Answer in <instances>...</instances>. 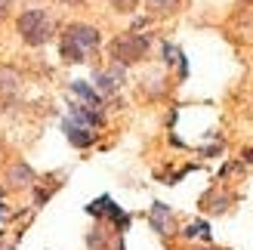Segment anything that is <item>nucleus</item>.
Wrapping results in <instances>:
<instances>
[{
	"mask_svg": "<svg viewBox=\"0 0 253 250\" xmlns=\"http://www.w3.org/2000/svg\"><path fill=\"white\" fill-rule=\"evenodd\" d=\"M99 43H102L99 28H93V25H86V22H71L59 37V56H62V62H68V65H78V62H86V56H90Z\"/></svg>",
	"mask_w": 253,
	"mask_h": 250,
	"instance_id": "f257e3e1",
	"label": "nucleus"
},
{
	"mask_svg": "<svg viewBox=\"0 0 253 250\" xmlns=\"http://www.w3.org/2000/svg\"><path fill=\"white\" fill-rule=\"evenodd\" d=\"M16 28H19V37L28 46H43V43H49V37H53V19H49L46 9L28 6V9L19 12Z\"/></svg>",
	"mask_w": 253,
	"mask_h": 250,
	"instance_id": "f03ea898",
	"label": "nucleus"
},
{
	"mask_svg": "<svg viewBox=\"0 0 253 250\" xmlns=\"http://www.w3.org/2000/svg\"><path fill=\"white\" fill-rule=\"evenodd\" d=\"M148 43H151V37L148 34H121V37H115L111 41V46H108V53H111V59H115V65H133V62H139V59H145V53H148Z\"/></svg>",
	"mask_w": 253,
	"mask_h": 250,
	"instance_id": "7ed1b4c3",
	"label": "nucleus"
},
{
	"mask_svg": "<svg viewBox=\"0 0 253 250\" xmlns=\"http://www.w3.org/2000/svg\"><path fill=\"white\" fill-rule=\"evenodd\" d=\"M148 222H151V229H155L158 235H173L176 232V219H173V210L167 207V204H151V213H148Z\"/></svg>",
	"mask_w": 253,
	"mask_h": 250,
	"instance_id": "20e7f679",
	"label": "nucleus"
},
{
	"mask_svg": "<svg viewBox=\"0 0 253 250\" xmlns=\"http://www.w3.org/2000/svg\"><path fill=\"white\" fill-rule=\"evenodd\" d=\"M93 81H96V86H99V96H111V93H118V86H121V81H124V68L121 65H111V68H105V71H96L93 74Z\"/></svg>",
	"mask_w": 253,
	"mask_h": 250,
	"instance_id": "39448f33",
	"label": "nucleus"
},
{
	"mask_svg": "<svg viewBox=\"0 0 253 250\" xmlns=\"http://www.w3.org/2000/svg\"><path fill=\"white\" fill-rule=\"evenodd\" d=\"M62 133H65V136H68V142H71V145H78V148L93 145V139H96V133H93V130L81 127V124H78V121H71V118L62 121Z\"/></svg>",
	"mask_w": 253,
	"mask_h": 250,
	"instance_id": "423d86ee",
	"label": "nucleus"
},
{
	"mask_svg": "<svg viewBox=\"0 0 253 250\" xmlns=\"http://www.w3.org/2000/svg\"><path fill=\"white\" fill-rule=\"evenodd\" d=\"M34 179H37L34 170L25 164V161H16V164L6 170V185H9V189H28Z\"/></svg>",
	"mask_w": 253,
	"mask_h": 250,
	"instance_id": "0eeeda50",
	"label": "nucleus"
},
{
	"mask_svg": "<svg viewBox=\"0 0 253 250\" xmlns=\"http://www.w3.org/2000/svg\"><path fill=\"white\" fill-rule=\"evenodd\" d=\"M201 207H204L207 213H225V210L232 207V195L213 189V192H207L204 198H201Z\"/></svg>",
	"mask_w": 253,
	"mask_h": 250,
	"instance_id": "6e6552de",
	"label": "nucleus"
},
{
	"mask_svg": "<svg viewBox=\"0 0 253 250\" xmlns=\"http://www.w3.org/2000/svg\"><path fill=\"white\" fill-rule=\"evenodd\" d=\"M22 90V78H19V71H12V68H0V93L3 96H12V93H19Z\"/></svg>",
	"mask_w": 253,
	"mask_h": 250,
	"instance_id": "1a4fd4ad",
	"label": "nucleus"
},
{
	"mask_svg": "<svg viewBox=\"0 0 253 250\" xmlns=\"http://www.w3.org/2000/svg\"><path fill=\"white\" fill-rule=\"evenodd\" d=\"M71 93H78L84 102H90V108H99V102H102V96H99L86 81H74V83H71Z\"/></svg>",
	"mask_w": 253,
	"mask_h": 250,
	"instance_id": "9d476101",
	"label": "nucleus"
},
{
	"mask_svg": "<svg viewBox=\"0 0 253 250\" xmlns=\"http://www.w3.org/2000/svg\"><path fill=\"white\" fill-rule=\"evenodd\" d=\"M182 235H185V238H204V241H210V229L204 226V222H192Z\"/></svg>",
	"mask_w": 253,
	"mask_h": 250,
	"instance_id": "9b49d317",
	"label": "nucleus"
},
{
	"mask_svg": "<svg viewBox=\"0 0 253 250\" xmlns=\"http://www.w3.org/2000/svg\"><path fill=\"white\" fill-rule=\"evenodd\" d=\"M176 3H179V0H145V6L151 12H173Z\"/></svg>",
	"mask_w": 253,
	"mask_h": 250,
	"instance_id": "f8f14e48",
	"label": "nucleus"
},
{
	"mask_svg": "<svg viewBox=\"0 0 253 250\" xmlns=\"http://www.w3.org/2000/svg\"><path fill=\"white\" fill-rule=\"evenodd\" d=\"M108 3L115 6L118 12H133V9H136V3H139V0H108Z\"/></svg>",
	"mask_w": 253,
	"mask_h": 250,
	"instance_id": "ddd939ff",
	"label": "nucleus"
},
{
	"mask_svg": "<svg viewBox=\"0 0 253 250\" xmlns=\"http://www.w3.org/2000/svg\"><path fill=\"white\" fill-rule=\"evenodd\" d=\"M12 3H16V0H0V19H6V16H9Z\"/></svg>",
	"mask_w": 253,
	"mask_h": 250,
	"instance_id": "4468645a",
	"label": "nucleus"
},
{
	"mask_svg": "<svg viewBox=\"0 0 253 250\" xmlns=\"http://www.w3.org/2000/svg\"><path fill=\"white\" fill-rule=\"evenodd\" d=\"M0 250H16V247H12L9 241H0Z\"/></svg>",
	"mask_w": 253,
	"mask_h": 250,
	"instance_id": "2eb2a0df",
	"label": "nucleus"
},
{
	"mask_svg": "<svg viewBox=\"0 0 253 250\" xmlns=\"http://www.w3.org/2000/svg\"><path fill=\"white\" fill-rule=\"evenodd\" d=\"M62 3H71V6H78V3H84V0H62Z\"/></svg>",
	"mask_w": 253,
	"mask_h": 250,
	"instance_id": "dca6fc26",
	"label": "nucleus"
},
{
	"mask_svg": "<svg viewBox=\"0 0 253 250\" xmlns=\"http://www.w3.org/2000/svg\"><path fill=\"white\" fill-rule=\"evenodd\" d=\"M188 250H207V247H188Z\"/></svg>",
	"mask_w": 253,
	"mask_h": 250,
	"instance_id": "f3484780",
	"label": "nucleus"
},
{
	"mask_svg": "<svg viewBox=\"0 0 253 250\" xmlns=\"http://www.w3.org/2000/svg\"><path fill=\"white\" fill-rule=\"evenodd\" d=\"M0 216H3V204H0Z\"/></svg>",
	"mask_w": 253,
	"mask_h": 250,
	"instance_id": "a211bd4d",
	"label": "nucleus"
}]
</instances>
